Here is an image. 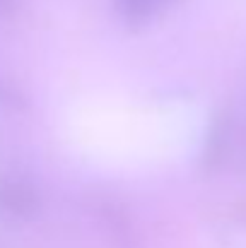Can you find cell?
Returning <instances> with one entry per match:
<instances>
[{
    "instance_id": "1",
    "label": "cell",
    "mask_w": 246,
    "mask_h": 248,
    "mask_svg": "<svg viewBox=\"0 0 246 248\" xmlns=\"http://www.w3.org/2000/svg\"><path fill=\"white\" fill-rule=\"evenodd\" d=\"M41 210V195L36 186L19 176H0V217L24 222Z\"/></svg>"
},
{
    "instance_id": "2",
    "label": "cell",
    "mask_w": 246,
    "mask_h": 248,
    "mask_svg": "<svg viewBox=\"0 0 246 248\" xmlns=\"http://www.w3.org/2000/svg\"><path fill=\"white\" fill-rule=\"evenodd\" d=\"M166 2L171 0H116V7L128 24H143L150 17H155Z\"/></svg>"
},
{
    "instance_id": "3",
    "label": "cell",
    "mask_w": 246,
    "mask_h": 248,
    "mask_svg": "<svg viewBox=\"0 0 246 248\" xmlns=\"http://www.w3.org/2000/svg\"><path fill=\"white\" fill-rule=\"evenodd\" d=\"M15 7H17V0H0V17L10 15Z\"/></svg>"
}]
</instances>
